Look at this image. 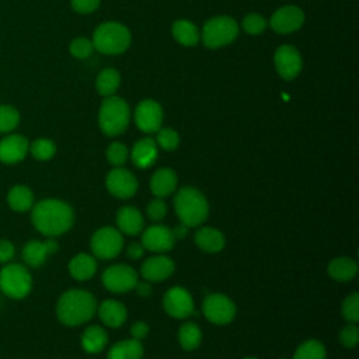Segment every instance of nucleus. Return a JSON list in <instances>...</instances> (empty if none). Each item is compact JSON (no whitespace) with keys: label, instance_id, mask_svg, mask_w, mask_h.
<instances>
[{"label":"nucleus","instance_id":"obj_1","mask_svg":"<svg viewBox=\"0 0 359 359\" xmlns=\"http://www.w3.org/2000/svg\"><path fill=\"white\" fill-rule=\"evenodd\" d=\"M31 209V219L35 229L48 237L66 233L74 222V212L70 205L59 199L39 201Z\"/></svg>","mask_w":359,"mask_h":359},{"label":"nucleus","instance_id":"obj_2","mask_svg":"<svg viewBox=\"0 0 359 359\" xmlns=\"http://www.w3.org/2000/svg\"><path fill=\"white\" fill-rule=\"evenodd\" d=\"M97 309L95 299L91 293L81 289L65 292L56 304L57 318L66 325H80L88 321Z\"/></svg>","mask_w":359,"mask_h":359},{"label":"nucleus","instance_id":"obj_3","mask_svg":"<svg viewBox=\"0 0 359 359\" xmlns=\"http://www.w3.org/2000/svg\"><path fill=\"white\" fill-rule=\"evenodd\" d=\"M175 213L187 227H196L208 217L209 206L202 192L192 187L181 188L174 198Z\"/></svg>","mask_w":359,"mask_h":359},{"label":"nucleus","instance_id":"obj_4","mask_svg":"<svg viewBox=\"0 0 359 359\" xmlns=\"http://www.w3.org/2000/svg\"><path fill=\"white\" fill-rule=\"evenodd\" d=\"M93 46L105 55H118L130 45V32L119 22L108 21L97 27L93 34Z\"/></svg>","mask_w":359,"mask_h":359},{"label":"nucleus","instance_id":"obj_5","mask_svg":"<svg viewBox=\"0 0 359 359\" xmlns=\"http://www.w3.org/2000/svg\"><path fill=\"white\" fill-rule=\"evenodd\" d=\"M129 119L130 111L125 100L109 95L102 101L98 112V125L105 135H121L128 128Z\"/></svg>","mask_w":359,"mask_h":359},{"label":"nucleus","instance_id":"obj_6","mask_svg":"<svg viewBox=\"0 0 359 359\" xmlns=\"http://www.w3.org/2000/svg\"><path fill=\"white\" fill-rule=\"evenodd\" d=\"M238 35L237 22L227 15H217L208 20L202 28L203 45L209 49H217L231 43Z\"/></svg>","mask_w":359,"mask_h":359},{"label":"nucleus","instance_id":"obj_7","mask_svg":"<svg viewBox=\"0 0 359 359\" xmlns=\"http://www.w3.org/2000/svg\"><path fill=\"white\" fill-rule=\"evenodd\" d=\"M32 286L28 269L21 264H7L0 271V290L11 299L25 297Z\"/></svg>","mask_w":359,"mask_h":359},{"label":"nucleus","instance_id":"obj_8","mask_svg":"<svg viewBox=\"0 0 359 359\" xmlns=\"http://www.w3.org/2000/svg\"><path fill=\"white\" fill-rule=\"evenodd\" d=\"M123 245L122 234L114 227H101L91 237V251L95 257L109 259L116 257Z\"/></svg>","mask_w":359,"mask_h":359},{"label":"nucleus","instance_id":"obj_9","mask_svg":"<svg viewBox=\"0 0 359 359\" xmlns=\"http://www.w3.org/2000/svg\"><path fill=\"white\" fill-rule=\"evenodd\" d=\"M203 314L205 317L213 324H227L236 316V306L234 303L224 294L213 293L206 296L203 300Z\"/></svg>","mask_w":359,"mask_h":359},{"label":"nucleus","instance_id":"obj_10","mask_svg":"<svg viewBox=\"0 0 359 359\" xmlns=\"http://www.w3.org/2000/svg\"><path fill=\"white\" fill-rule=\"evenodd\" d=\"M137 282V273L133 268L118 264L107 268L102 273V283L104 286L114 293L128 292L135 287Z\"/></svg>","mask_w":359,"mask_h":359},{"label":"nucleus","instance_id":"obj_11","mask_svg":"<svg viewBox=\"0 0 359 359\" xmlns=\"http://www.w3.org/2000/svg\"><path fill=\"white\" fill-rule=\"evenodd\" d=\"M164 310L174 318H187L194 313V300L187 289L172 287L165 292L163 299Z\"/></svg>","mask_w":359,"mask_h":359},{"label":"nucleus","instance_id":"obj_12","mask_svg":"<svg viewBox=\"0 0 359 359\" xmlns=\"http://www.w3.org/2000/svg\"><path fill=\"white\" fill-rule=\"evenodd\" d=\"M135 122L136 126L146 133L157 132L163 122V109L160 104L154 100L140 101L135 111Z\"/></svg>","mask_w":359,"mask_h":359},{"label":"nucleus","instance_id":"obj_13","mask_svg":"<svg viewBox=\"0 0 359 359\" xmlns=\"http://www.w3.org/2000/svg\"><path fill=\"white\" fill-rule=\"evenodd\" d=\"M276 72L285 80L294 79L302 70L300 52L292 45H280L273 56Z\"/></svg>","mask_w":359,"mask_h":359},{"label":"nucleus","instance_id":"obj_14","mask_svg":"<svg viewBox=\"0 0 359 359\" xmlns=\"http://www.w3.org/2000/svg\"><path fill=\"white\" fill-rule=\"evenodd\" d=\"M304 22V13L297 6H283L278 8L269 21L273 31L279 34H290L297 31Z\"/></svg>","mask_w":359,"mask_h":359},{"label":"nucleus","instance_id":"obj_15","mask_svg":"<svg viewBox=\"0 0 359 359\" xmlns=\"http://www.w3.org/2000/svg\"><path fill=\"white\" fill-rule=\"evenodd\" d=\"M107 188L114 196L119 199L130 198L137 189V180L130 171L118 167L108 172Z\"/></svg>","mask_w":359,"mask_h":359},{"label":"nucleus","instance_id":"obj_16","mask_svg":"<svg viewBox=\"0 0 359 359\" xmlns=\"http://www.w3.org/2000/svg\"><path fill=\"white\" fill-rule=\"evenodd\" d=\"M175 238L172 236V231L161 224L150 226L147 227L142 234V245L146 250L154 251V252H164L174 247Z\"/></svg>","mask_w":359,"mask_h":359},{"label":"nucleus","instance_id":"obj_17","mask_svg":"<svg viewBox=\"0 0 359 359\" xmlns=\"http://www.w3.org/2000/svg\"><path fill=\"white\" fill-rule=\"evenodd\" d=\"M29 151V143L22 135H8L0 140V161L15 164L25 158Z\"/></svg>","mask_w":359,"mask_h":359},{"label":"nucleus","instance_id":"obj_18","mask_svg":"<svg viewBox=\"0 0 359 359\" xmlns=\"http://www.w3.org/2000/svg\"><path fill=\"white\" fill-rule=\"evenodd\" d=\"M57 243L52 238L46 241L31 240L22 248V259L29 266H41L49 255L57 251Z\"/></svg>","mask_w":359,"mask_h":359},{"label":"nucleus","instance_id":"obj_19","mask_svg":"<svg viewBox=\"0 0 359 359\" xmlns=\"http://www.w3.org/2000/svg\"><path fill=\"white\" fill-rule=\"evenodd\" d=\"M142 276L151 282H160L167 279L174 272V262L165 255H156L147 258L142 264Z\"/></svg>","mask_w":359,"mask_h":359},{"label":"nucleus","instance_id":"obj_20","mask_svg":"<svg viewBox=\"0 0 359 359\" xmlns=\"http://www.w3.org/2000/svg\"><path fill=\"white\" fill-rule=\"evenodd\" d=\"M116 223L122 233L136 236L143 230V216L133 206H123L116 213Z\"/></svg>","mask_w":359,"mask_h":359},{"label":"nucleus","instance_id":"obj_21","mask_svg":"<svg viewBox=\"0 0 359 359\" xmlns=\"http://www.w3.org/2000/svg\"><path fill=\"white\" fill-rule=\"evenodd\" d=\"M157 144L151 137H143L135 143L132 149V161L139 168L150 167L157 158Z\"/></svg>","mask_w":359,"mask_h":359},{"label":"nucleus","instance_id":"obj_22","mask_svg":"<svg viewBox=\"0 0 359 359\" xmlns=\"http://www.w3.org/2000/svg\"><path fill=\"white\" fill-rule=\"evenodd\" d=\"M177 187V175L171 168L157 170L150 180V189L154 196L164 198L170 195Z\"/></svg>","mask_w":359,"mask_h":359},{"label":"nucleus","instance_id":"obj_23","mask_svg":"<svg viewBox=\"0 0 359 359\" xmlns=\"http://www.w3.org/2000/svg\"><path fill=\"white\" fill-rule=\"evenodd\" d=\"M100 318L108 327H121L126 320V309L122 303L116 300H105L98 309Z\"/></svg>","mask_w":359,"mask_h":359},{"label":"nucleus","instance_id":"obj_24","mask_svg":"<svg viewBox=\"0 0 359 359\" xmlns=\"http://www.w3.org/2000/svg\"><path fill=\"white\" fill-rule=\"evenodd\" d=\"M194 240L196 245L206 252H217L224 247L223 234L213 227H202L196 230Z\"/></svg>","mask_w":359,"mask_h":359},{"label":"nucleus","instance_id":"obj_25","mask_svg":"<svg viewBox=\"0 0 359 359\" xmlns=\"http://www.w3.org/2000/svg\"><path fill=\"white\" fill-rule=\"evenodd\" d=\"M172 36L184 46H195L199 42L201 34L198 27L188 20H177L171 27Z\"/></svg>","mask_w":359,"mask_h":359},{"label":"nucleus","instance_id":"obj_26","mask_svg":"<svg viewBox=\"0 0 359 359\" xmlns=\"http://www.w3.org/2000/svg\"><path fill=\"white\" fill-rule=\"evenodd\" d=\"M97 271L95 259L88 254H79L69 262V272L77 280H87Z\"/></svg>","mask_w":359,"mask_h":359},{"label":"nucleus","instance_id":"obj_27","mask_svg":"<svg viewBox=\"0 0 359 359\" xmlns=\"http://www.w3.org/2000/svg\"><path fill=\"white\" fill-rule=\"evenodd\" d=\"M7 203L15 212H27L34 206V194L27 185H14L8 191Z\"/></svg>","mask_w":359,"mask_h":359},{"label":"nucleus","instance_id":"obj_28","mask_svg":"<svg viewBox=\"0 0 359 359\" xmlns=\"http://www.w3.org/2000/svg\"><path fill=\"white\" fill-rule=\"evenodd\" d=\"M358 272V265L352 258L339 257L330 262L328 275L339 282H348L355 278Z\"/></svg>","mask_w":359,"mask_h":359},{"label":"nucleus","instance_id":"obj_29","mask_svg":"<svg viewBox=\"0 0 359 359\" xmlns=\"http://www.w3.org/2000/svg\"><path fill=\"white\" fill-rule=\"evenodd\" d=\"M143 346L139 339L119 341L108 352V359H142Z\"/></svg>","mask_w":359,"mask_h":359},{"label":"nucleus","instance_id":"obj_30","mask_svg":"<svg viewBox=\"0 0 359 359\" xmlns=\"http://www.w3.org/2000/svg\"><path fill=\"white\" fill-rule=\"evenodd\" d=\"M107 342H108V335L98 325L88 327L81 335V346L88 353H97L102 351Z\"/></svg>","mask_w":359,"mask_h":359},{"label":"nucleus","instance_id":"obj_31","mask_svg":"<svg viewBox=\"0 0 359 359\" xmlns=\"http://www.w3.org/2000/svg\"><path fill=\"white\" fill-rule=\"evenodd\" d=\"M119 83H121V76H119L118 70L108 67V69H104L97 76L95 87H97L98 94H101L104 97H109L116 91V88L119 87Z\"/></svg>","mask_w":359,"mask_h":359},{"label":"nucleus","instance_id":"obj_32","mask_svg":"<svg viewBox=\"0 0 359 359\" xmlns=\"http://www.w3.org/2000/svg\"><path fill=\"white\" fill-rule=\"evenodd\" d=\"M178 339H180L181 346L187 351H192V349L198 348L201 344V339H202L199 327L191 321L182 324L178 331Z\"/></svg>","mask_w":359,"mask_h":359},{"label":"nucleus","instance_id":"obj_33","mask_svg":"<svg viewBox=\"0 0 359 359\" xmlns=\"http://www.w3.org/2000/svg\"><path fill=\"white\" fill-rule=\"evenodd\" d=\"M325 355L324 345L320 341L310 339L296 349L293 359H325Z\"/></svg>","mask_w":359,"mask_h":359},{"label":"nucleus","instance_id":"obj_34","mask_svg":"<svg viewBox=\"0 0 359 359\" xmlns=\"http://www.w3.org/2000/svg\"><path fill=\"white\" fill-rule=\"evenodd\" d=\"M29 153L32 154L34 158L36 160H49L55 156L56 153V146L50 139L46 137H39L35 139L31 144H29Z\"/></svg>","mask_w":359,"mask_h":359},{"label":"nucleus","instance_id":"obj_35","mask_svg":"<svg viewBox=\"0 0 359 359\" xmlns=\"http://www.w3.org/2000/svg\"><path fill=\"white\" fill-rule=\"evenodd\" d=\"M20 123V112L11 105H0V133L14 130Z\"/></svg>","mask_w":359,"mask_h":359},{"label":"nucleus","instance_id":"obj_36","mask_svg":"<svg viewBox=\"0 0 359 359\" xmlns=\"http://www.w3.org/2000/svg\"><path fill=\"white\" fill-rule=\"evenodd\" d=\"M241 25H243V29L247 34L258 35V34H262L265 31L266 20L262 15L257 14V13H251V14H248L243 18Z\"/></svg>","mask_w":359,"mask_h":359},{"label":"nucleus","instance_id":"obj_37","mask_svg":"<svg viewBox=\"0 0 359 359\" xmlns=\"http://www.w3.org/2000/svg\"><path fill=\"white\" fill-rule=\"evenodd\" d=\"M342 316L349 323L359 321V294L352 293L349 294L342 303Z\"/></svg>","mask_w":359,"mask_h":359},{"label":"nucleus","instance_id":"obj_38","mask_svg":"<svg viewBox=\"0 0 359 359\" xmlns=\"http://www.w3.org/2000/svg\"><path fill=\"white\" fill-rule=\"evenodd\" d=\"M107 158L112 165L121 167L123 163H126L128 160V149L125 144L115 142L111 143L107 149Z\"/></svg>","mask_w":359,"mask_h":359},{"label":"nucleus","instance_id":"obj_39","mask_svg":"<svg viewBox=\"0 0 359 359\" xmlns=\"http://www.w3.org/2000/svg\"><path fill=\"white\" fill-rule=\"evenodd\" d=\"M157 143L164 150H174L180 143V136L174 129L163 128L157 132Z\"/></svg>","mask_w":359,"mask_h":359},{"label":"nucleus","instance_id":"obj_40","mask_svg":"<svg viewBox=\"0 0 359 359\" xmlns=\"http://www.w3.org/2000/svg\"><path fill=\"white\" fill-rule=\"evenodd\" d=\"M70 53L77 57V59H86L91 55L94 46H93V42L84 36H80V38H76L74 41H72L70 43Z\"/></svg>","mask_w":359,"mask_h":359},{"label":"nucleus","instance_id":"obj_41","mask_svg":"<svg viewBox=\"0 0 359 359\" xmlns=\"http://www.w3.org/2000/svg\"><path fill=\"white\" fill-rule=\"evenodd\" d=\"M358 339H359V331H358V327L353 323L346 325V327H344L341 330V332H339V341L346 348L356 346Z\"/></svg>","mask_w":359,"mask_h":359},{"label":"nucleus","instance_id":"obj_42","mask_svg":"<svg viewBox=\"0 0 359 359\" xmlns=\"http://www.w3.org/2000/svg\"><path fill=\"white\" fill-rule=\"evenodd\" d=\"M165 213H167V206H165V203L160 198L153 199L147 205V216L150 217V220L158 222V220H161L165 216Z\"/></svg>","mask_w":359,"mask_h":359},{"label":"nucleus","instance_id":"obj_43","mask_svg":"<svg viewBox=\"0 0 359 359\" xmlns=\"http://www.w3.org/2000/svg\"><path fill=\"white\" fill-rule=\"evenodd\" d=\"M101 0H70L72 8L80 14H88L98 8Z\"/></svg>","mask_w":359,"mask_h":359},{"label":"nucleus","instance_id":"obj_44","mask_svg":"<svg viewBox=\"0 0 359 359\" xmlns=\"http://www.w3.org/2000/svg\"><path fill=\"white\" fill-rule=\"evenodd\" d=\"M15 248L11 241L0 240V262H8L14 257Z\"/></svg>","mask_w":359,"mask_h":359},{"label":"nucleus","instance_id":"obj_45","mask_svg":"<svg viewBox=\"0 0 359 359\" xmlns=\"http://www.w3.org/2000/svg\"><path fill=\"white\" fill-rule=\"evenodd\" d=\"M147 332H149V327H147V324L143 323V321H136V323H133L132 327H130V335H132V338H135V339H142V338H144V337L147 335Z\"/></svg>","mask_w":359,"mask_h":359},{"label":"nucleus","instance_id":"obj_46","mask_svg":"<svg viewBox=\"0 0 359 359\" xmlns=\"http://www.w3.org/2000/svg\"><path fill=\"white\" fill-rule=\"evenodd\" d=\"M126 252H128V257H129V258L137 259V258H140V257L143 255L144 247H143L140 243H130L129 247H128V250H126Z\"/></svg>","mask_w":359,"mask_h":359},{"label":"nucleus","instance_id":"obj_47","mask_svg":"<svg viewBox=\"0 0 359 359\" xmlns=\"http://www.w3.org/2000/svg\"><path fill=\"white\" fill-rule=\"evenodd\" d=\"M133 289H135L136 293H137L139 296H142V297H147V296L151 294V286H150L147 282H136V285H135Z\"/></svg>","mask_w":359,"mask_h":359},{"label":"nucleus","instance_id":"obj_48","mask_svg":"<svg viewBox=\"0 0 359 359\" xmlns=\"http://www.w3.org/2000/svg\"><path fill=\"white\" fill-rule=\"evenodd\" d=\"M187 229H188V227H187L185 224H182V223H181L180 226H175V227L171 230V231H172L174 238H175V240H177V238H180V240H181V238H184V237L187 236V233H188V230H187Z\"/></svg>","mask_w":359,"mask_h":359},{"label":"nucleus","instance_id":"obj_49","mask_svg":"<svg viewBox=\"0 0 359 359\" xmlns=\"http://www.w3.org/2000/svg\"><path fill=\"white\" fill-rule=\"evenodd\" d=\"M244 359H255V358H244Z\"/></svg>","mask_w":359,"mask_h":359}]
</instances>
